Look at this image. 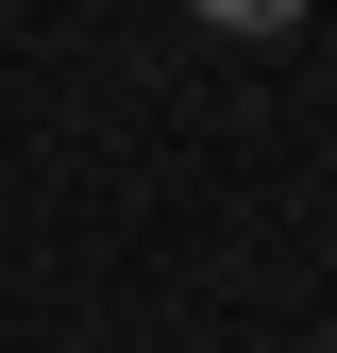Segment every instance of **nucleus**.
Returning a JSON list of instances; mask_svg holds the SVG:
<instances>
[{"label": "nucleus", "instance_id": "f257e3e1", "mask_svg": "<svg viewBox=\"0 0 337 353\" xmlns=\"http://www.w3.org/2000/svg\"><path fill=\"white\" fill-rule=\"evenodd\" d=\"M202 34H304V0H186Z\"/></svg>", "mask_w": 337, "mask_h": 353}]
</instances>
